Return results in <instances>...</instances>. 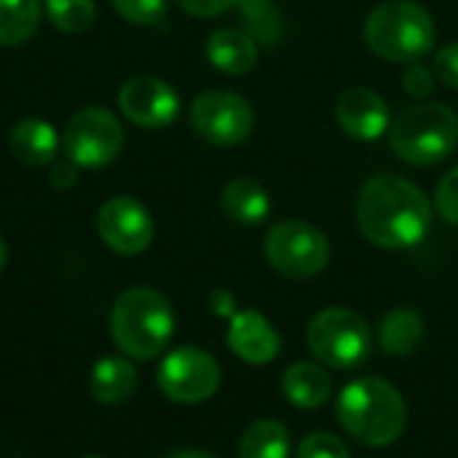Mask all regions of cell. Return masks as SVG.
<instances>
[{
	"mask_svg": "<svg viewBox=\"0 0 458 458\" xmlns=\"http://www.w3.org/2000/svg\"><path fill=\"white\" fill-rule=\"evenodd\" d=\"M435 75L445 86L458 89V43H445L443 48H437V54H435Z\"/></svg>",
	"mask_w": 458,
	"mask_h": 458,
	"instance_id": "f1b7e54d",
	"label": "cell"
},
{
	"mask_svg": "<svg viewBox=\"0 0 458 458\" xmlns=\"http://www.w3.org/2000/svg\"><path fill=\"white\" fill-rule=\"evenodd\" d=\"M220 207L239 225H260L271 215V199L266 188L250 177L231 180L220 193Z\"/></svg>",
	"mask_w": 458,
	"mask_h": 458,
	"instance_id": "d6986e66",
	"label": "cell"
},
{
	"mask_svg": "<svg viewBox=\"0 0 458 458\" xmlns=\"http://www.w3.org/2000/svg\"><path fill=\"white\" fill-rule=\"evenodd\" d=\"M110 335L121 354L137 362L156 360L174 335L172 303L153 287L121 293L110 309Z\"/></svg>",
	"mask_w": 458,
	"mask_h": 458,
	"instance_id": "3957f363",
	"label": "cell"
},
{
	"mask_svg": "<svg viewBox=\"0 0 458 458\" xmlns=\"http://www.w3.org/2000/svg\"><path fill=\"white\" fill-rule=\"evenodd\" d=\"M3 266H5V244L0 239V271H3Z\"/></svg>",
	"mask_w": 458,
	"mask_h": 458,
	"instance_id": "836d02e7",
	"label": "cell"
},
{
	"mask_svg": "<svg viewBox=\"0 0 458 458\" xmlns=\"http://www.w3.org/2000/svg\"><path fill=\"white\" fill-rule=\"evenodd\" d=\"M424 319L413 309H392L378 325V344L389 357H411L424 344Z\"/></svg>",
	"mask_w": 458,
	"mask_h": 458,
	"instance_id": "ffe728a7",
	"label": "cell"
},
{
	"mask_svg": "<svg viewBox=\"0 0 458 458\" xmlns=\"http://www.w3.org/2000/svg\"><path fill=\"white\" fill-rule=\"evenodd\" d=\"M156 384L166 400L180 405H199L215 397L220 386V365L209 352L199 346H180L161 360Z\"/></svg>",
	"mask_w": 458,
	"mask_h": 458,
	"instance_id": "30bf717a",
	"label": "cell"
},
{
	"mask_svg": "<svg viewBox=\"0 0 458 458\" xmlns=\"http://www.w3.org/2000/svg\"><path fill=\"white\" fill-rule=\"evenodd\" d=\"M335 118L344 134L360 142H373L389 134L392 126V110L386 99L368 86L346 89L335 102Z\"/></svg>",
	"mask_w": 458,
	"mask_h": 458,
	"instance_id": "4fadbf2b",
	"label": "cell"
},
{
	"mask_svg": "<svg viewBox=\"0 0 458 458\" xmlns=\"http://www.w3.org/2000/svg\"><path fill=\"white\" fill-rule=\"evenodd\" d=\"M204 51H207L209 64L225 75H247L255 70V64L260 59L258 43L244 30H236V27L215 30L207 38Z\"/></svg>",
	"mask_w": 458,
	"mask_h": 458,
	"instance_id": "9a60e30c",
	"label": "cell"
},
{
	"mask_svg": "<svg viewBox=\"0 0 458 458\" xmlns=\"http://www.w3.org/2000/svg\"><path fill=\"white\" fill-rule=\"evenodd\" d=\"M335 413L346 435L370 448H386L397 443L408 427V405L400 389L376 376L346 384Z\"/></svg>",
	"mask_w": 458,
	"mask_h": 458,
	"instance_id": "7a4b0ae2",
	"label": "cell"
},
{
	"mask_svg": "<svg viewBox=\"0 0 458 458\" xmlns=\"http://www.w3.org/2000/svg\"><path fill=\"white\" fill-rule=\"evenodd\" d=\"M306 344L322 365L335 370H354L368 362L373 335L357 311L333 306L314 314L306 330Z\"/></svg>",
	"mask_w": 458,
	"mask_h": 458,
	"instance_id": "8992f818",
	"label": "cell"
},
{
	"mask_svg": "<svg viewBox=\"0 0 458 458\" xmlns=\"http://www.w3.org/2000/svg\"><path fill=\"white\" fill-rule=\"evenodd\" d=\"M40 0H0V46L27 43L40 24Z\"/></svg>",
	"mask_w": 458,
	"mask_h": 458,
	"instance_id": "603a6c76",
	"label": "cell"
},
{
	"mask_svg": "<svg viewBox=\"0 0 458 458\" xmlns=\"http://www.w3.org/2000/svg\"><path fill=\"white\" fill-rule=\"evenodd\" d=\"M110 3L121 19L140 24V27L158 24L169 11V0H110Z\"/></svg>",
	"mask_w": 458,
	"mask_h": 458,
	"instance_id": "d4e9b609",
	"label": "cell"
},
{
	"mask_svg": "<svg viewBox=\"0 0 458 458\" xmlns=\"http://www.w3.org/2000/svg\"><path fill=\"white\" fill-rule=\"evenodd\" d=\"M268 266L287 279H311L330 263L327 236L306 220H282L268 228L263 239Z\"/></svg>",
	"mask_w": 458,
	"mask_h": 458,
	"instance_id": "52a82bcc",
	"label": "cell"
},
{
	"mask_svg": "<svg viewBox=\"0 0 458 458\" xmlns=\"http://www.w3.org/2000/svg\"><path fill=\"white\" fill-rule=\"evenodd\" d=\"M78 172H81V166H78V164H72L70 158H64V161H59V164H54V166H51V172H48V182H51L56 191H70V188L78 182Z\"/></svg>",
	"mask_w": 458,
	"mask_h": 458,
	"instance_id": "4dcf8cb0",
	"label": "cell"
},
{
	"mask_svg": "<svg viewBox=\"0 0 458 458\" xmlns=\"http://www.w3.org/2000/svg\"><path fill=\"white\" fill-rule=\"evenodd\" d=\"M46 13L56 30L67 35H78V32H86L97 21V3L94 0H46Z\"/></svg>",
	"mask_w": 458,
	"mask_h": 458,
	"instance_id": "cb8c5ba5",
	"label": "cell"
},
{
	"mask_svg": "<svg viewBox=\"0 0 458 458\" xmlns=\"http://www.w3.org/2000/svg\"><path fill=\"white\" fill-rule=\"evenodd\" d=\"M389 145L411 166H435L458 145V113L445 102H416L389 126Z\"/></svg>",
	"mask_w": 458,
	"mask_h": 458,
	"instance_id": "5b68a950",
	"label": "cell"
},
{
	"mask_svg": "<svg viewBox=\"0 0 458 458\" xmlns=\"http://www.w3.org/2000/svg\"><path fill=\"white\" fill-rule=\"evenodd\" d=\"M180 8L196 19H215L239 5V0H177Z\"/></svg>",
	"mask_w": 458,
	"mask_h": 458,
	"instance_id": "f546056e",
	"label": "cell"
},
{
	"mask_svg": "<svg viewBox=\"0 0 458 458\" xmlns=\"http://www.w3.org/2000/svg\"><path fill=\"white\" fill-rule=\"evenodd\" d=\"M62 150L81 169L107 166L123 150V126L105 107H83L67 121L62 131Z\"/></svg>",
	"mask_w": 458,
	"mask_h": 458,
	"instance_id": "ba28073f",
	"label": "cell"
},
{
	"mask_svg": "<svg viewBox=\"0 0 458 458\" xmlns=\"http://www.w3.org/2000/svg\"><path fill=\"white\" fill-rule=\"evenodd\" d=\"M282 394L287 403L303 411H317L327 405L333 394V381L322 365L314 362H295L282 376Z\"/></svg>",
	"mask_w": 458,
	"mask_h": 458,
	"instance_id": "e0dca14e",
	"label": "cell"
},
{
	"mask_svg": "<svg viewBox=\"0 0 458 458\" xmlns=\"http://www.w3.org/2000/svg\"><path fill=\"white\" fill-rule=\"evenodd\" d=\"M166 458H217V456H212L209 451H174V454H169Z\"/></svg>",
	"mask_w": 458,
	"mask_h": 458,
	"instance_id": "d6a6232c",
	"label": "cell"
},
{
	"mask_svg": "<svg viewBox=\"0 0 458 458\" xmlns=\"http://www.w3.org/2000/svg\"><path fill=\"white\" fill-rule=\"evenodd\" d=\"M191 126L204 142L215 148H236L250 140L255 129V110L236 91L209 89L193 99Z\"/></svg>",
	"mask_w": 458,
	"mask_h": 458,
	"instance_id": "9c48e42d",
	"label": "cell"
},
{
	"mask_svg": "<svg viewBox=\"0 0 458 458\" xmlns=\"http://www.w3.org/2000/svg\"><path fill=\"white\" fill-rule=\"evenodd\" d=\"M435 209L445 223L458 225V166L440 177L435 191Z\"/></svg>",
	"mask_w": 458,
	"mask_h": 458,
	"instance_id": "4316f807",
	"label": "cell"
},
{
	"mask_svg": "<svg viewBox=\"0 0 458 458\" xmlns=\"http://www.w3.org/2000/svg\"><path fill=\"white\" fill-rule=\"evenodd\" d=\"M59 134L48 121L24 118L11 129V150L27 166H46L59 153Z\"/></svg>",
	"mask_w": 458,
	"mask_h": 458,
	"instance_id": "ac0fdd59",
	"label": "cell"
},
{
	"mask_svg": "<svg viewBox=\"0 0 458 458\" xmlns=\"http://www.w3.org/2000/svg\"><path fill=\"white\" fill-rule=\"evenodd\" d=\"M435 207L427 193L400 174L370 177L357 196V225L381 250H411L432 228Z\"/></svg>",
	"mask_w": 458,
	"mask_h": 458,
	"instance_id": "6da1fadb",
	"label": "cell"
},
{
	"mask_svg": "<svg viewBox=\"0 0 458 458\" xmlns=\"http://www.w3.org/2000/svg\"><path fill=\"white\" fill-rule=\"evenodd\" d=\"M435 40V19L416 0H384L365 19L368 48L386 62H421L432 54Z\"/></svg>",
	"mask_w": 458,
	"mask_h": 458,
	"instance_id": "277c9868",
	"label": "cell"
},
{
	"mask_svg": "<svg viewBox=\"0 0 458 458\" xmlns=\"http://www.w3.org/2000/svg\"><path fill=\"white\" fill-rule=\"evenodd\" d=\"M83 458H99V456H83Z\"/></svg>",
	"mask_w": 458,
	"mask_h": 458,
	"instance_id": "e575fe53",
	"label": "cell"
},
{
	"mask_svg": "<svg viewBox=\"0 0 458 458\" xmlns=\"http://www.w3.org/2000/svg\"><path fill=\"white\" fill-rule=\"evenodd\" d=\"M228 349L247 365H268L282 352L276 327L255 309H242L228 319Z\"/></svg>",
	"mask_w": 458,
	"mask_h": 458,
	"instance_id": "5bb4252c",
	"label": "cell"
},
{
	"mask_svg": "<svg viewBox=\"0 0 458 458\" xmlns=\"http://www.w3.org/2000/svg\"><path fill=\"white\" fill-rule=\"evenodd\" d=\"M209 309L217 314V317H225V319H231L239 309H236V301H233V295L228 293V290H212V295H209Z\"/></svg>",
	"mask_w": 458,
	"mask_h": 458,
	"instance_id": "1f68e13d",
	"label": "cell"
},
{
	"mask_svg": "<svg viewBox=\"0 0 458 458\" xmlns=\"http://www.w3.org/2000/svg\"><path fill=\"white\" fill-rule=\"evenodd\" d=\"M298 458H352L341 437L330 432H311L298 445Z\"/></svg>",
	"mask_w": 458,
	"mask_h": 458,
	"instance_id": "484cf974",
	"label": "cell"
},
{
	"mask_svg": "<svg viewBox=\"0 0 458 458\" xmlns=\"http://www.w3.org/2000/svg\"><path fill=\"white\" fill-rule=\"evenodd\" d=\"M118 107L140 129H166L180 115V97L166 81L140 75L121 86Z\"/></svg>",
	"mask_w": 458,
	"mask_h": 458,
	"instance_id": "7c38bea8",
	"label": "cell"
},
{
	"mask_svg": "<svg viewBox=\"0 0 458 458\" xmlns=\"http://www.w3.org/2000/svg\"><path fill=\"white\" fill-rule=\"evenodd\" d=\"M403 86H405V91H408L411 97L424 99V97H429L432 89H435V70H429V67L421 64V62H411V64L405 67V72H403Z\"/></svg>",
	"mask_w": 458,
	"mask_h": 458,
	"instance_id": "83f0119b",
	"label": "cell"
},
{
	"mask_svg": "<svg viewBox=\"0 0 458 458\" xmlns=\"http://www.w3.org/2000/svg\"><path fill=\"white\" fill-rule=\"evenodd\" d=\"M244 32L258 46H276L284 38V19L274 0H239L236 5Z\"/></svg>",
	"mask_w": 458,
	"mask_h": 458,
	"instance_id": "7402d4cb",
	"label": "cell"
},
{
	"mask_svg": "<svg viewBox=\"0 0 458 458\" xmlns=\"http://www.w3.org/2000/svg\"><path fill=\"white\" fill-rule=\"evenodd\" d=\"M97 233L118 255H142L153 242V217L131 196H113L97 212Z\"/></svg>",
	"mask_w": 458,
	"mask_h": 458,
	"instance_id": "8fae6325",
	"label": "cell"
},
{
	"mask_svg": "<svg viewBox=\"0 0 458 458\" xmlns=\"http://www.w3.org/2000/svg\"><path fill=\"white\" fill-rule=\"evenodd\" d=\"M239 458H290V432L274 419L250 424L239 440Z\"/></svg>",
	"mask_w": 458,
	"mask_h": 458,
	"instance_id": "44dd1931",
	"label": "cell"
},
{
	"mask_svg": "<svg viewBox=\"0 0 458 458\" xmlns=\"http://www.w3.org/2000/svg\"><path fill=\"white\" fill-rule=\"evenodd\" d=\"M137 368L129 357H102L89 376L91 397L102 405H121L137 392Z\"/></svg>",
	"mask_w": 458,
	"mask_h": 458,
	"instance_id": "2e32d148",
	"label": "cell"
}]
</instances>
